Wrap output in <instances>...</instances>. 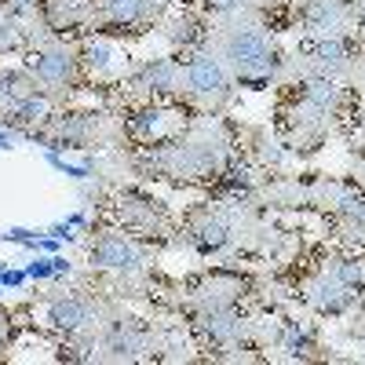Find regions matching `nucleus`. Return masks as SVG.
Listing matches in <instances>:
<instances>
[{
	"label": "nucleus",
	"instance_id": "16",
	"mask_svg": "<svg viewBox=\"0 0 365 365\" xmlns=\"http://www.w3.org/2000/svg\"><path fill=\"white\" fill-rule=\"evenodd\" d=\"M154 0H96V15L91 26H106V29H135L158 19Z\"/></svg>",
	"mask_w": 365,
	"mask_h": 365
},
{
	"label": "nucleus",
	"instance_id": "6",
	"mask_svg": "<svg viewBox=\"0 0 365 365\" xmlns=\"http://www.w3.org/2000/svg\"><path fill=\"white\" fill-rule=\"evenodd\" d=\"M77 66H81V55L70 44L55 41V37L41 41L26 58V73L34 77L37 88L44 91V96H51V99L77 84Z\"/></svg>",
	"mask_w": 365,
	"mask_h": 365
},
{
	"label": "nucleus",
	"instance_id": "20",
	"mask_svg": "<svg viewBox=\"0 0 365 365\" xmlns=\"http://www.w3.org/2000/svg\"><path fill=\"white\" fill-rule=\"evenodd\" d=\"M205 15L220 19V22H249L256 19L259 0H205Z\"/></svg>",
	"mask_w": 365,
	"mask_h": 365
},
{
	"label": "nucleus",
	"instance_id": "18",
	"mask_svg": "<svg viewBox=\"0 0 365 365\" xmlns=\"http://www.w3.org/2000/svg\"><path fill=\"white\" fill-rule=\"evenodd\" d=\"M37 81L26 70H0V120H8L26 99L37 96Z\"/></svg>",
	"mask_w": 365,
	"mask_h": 365
},
{
	"label": "nucleus",
	"instance_id": "11",
	"mask_svg": "<svg viewBox=\"0 0 365 365\" xmlns=\"http://www.w3.org/2000/svg\"><path fill=\"white\" fill-rule=\"evenodd\" d=\"M117 220L125 223V230H135V234H168L172 227V212L146 197L139 190H120L117 194Z\"/></svg>",
	"mask_w": 365,
	"mask_h": 365
},
{
	"label": "nucleus",
	"instance_id": "24",
	"mask_svg": "<svg viewBox=\"0 0 365 365\" xmlns=\"http://www.w3.org/2000/svg\"><path fill=\"white\" fill-rule=\"evenodd\" d=\"M351 81L365 91V58H354V66H351Z\"/></svg>",
	"mask_w": 365,
	"mask_h": 365
},
{
	"label": "nucleus",
	"instance_id": "10",
	"mask_svg": "<svg viewBox=\"0 0 365 365\" xmlns=\"http://www.w3.org/2000/svg\"><path fill=\"white\" fill-rule=\"evenodd\" d=\"M150 252L139 245L135 237L117 234V230H103L91 237L88 245V263L96 270H113V274H143L146 270Z\"/></svg>",
	"mask_w": 365,
	"mask_h": 365
},
{
	"label": "nucleus",
	"instance_id": "26",
	"mask_svg": "<svg viewBox=\"0 0 365 365\" xmlns=\"http://www.w3.org/2000/svg\"><path fill=\"white\" fill-rule=\"evenodd\" d=\"M354 175H358V179H361V182H365V161H361V165H358V172H354Z\"/></svg>",
	"mask_w": 365,
	"mask_h": 365
},
{
	"label": "nucleus",
	"instance_id": "5",
	"mask_svg": "<svg viewBox=\"0 0 365 365\" xmlns=\"http://www.w3.org/2000/svg\"><path fill=\"white\" fill-rule=\"evenodd\" d=\"M110 314L113 307H106V303H99L96 296H84V292H58L48 299V325L66 332V336H81V340H96V332H103Z\"/></svg>",
	"mask_w": 365,
	"mask_h": 365
},
{
	"label": "nucleus",
	"instance_id": "17",
	"mask_svg": "<svg viewBox=\"0 0 365 365\" xmlns=\"http://www.w3.org/2000/svg\"><path fill=\"white\" fill-rule=\"evenodd\" d=\"M351 296L354 292L347 285H340L329 270L314 274V278H307V285H303V299H307V307H314L318 314H340L351 303Z\"/></svg>",
	"mask_w": 365,
	"mask_h": 365
},
{
	"label": "nucleus",
	"instance_id": "8",
	"mask_svg": "<svg viewBox=\"0 0 365 365\" xmlns=\"http://www.w3.org/2000/svg\"><path fill=\"white\" fill-rule=\"evenodd\" d=\"M351 66H354V55L347 48L344 37H314L311 48H303L296 55L292 70L307 81V77H325V81H344L351 77Z\"/></svg>",
	"mask_w": 365,
	"mask_h": 365
},
{
	"label": "nucleus",
	"instance_id": "9",
	"mask_svg": "<svg viewBox=\"0 0 365 365\" xmlns=\"http://www.w3.org/2000/svg\"><path fill=\"white\" fill-rule=\"evenodd\" d=\"M182 237H187L197 252L212 256V252H223L237 237V223L220 205H197V208H190L187 223H182Z\"/></svg>",
	"mask_w": 365,
	"mask_h": 365
},
{
	"label": "nucleus",
	"instance_id": "25",
	"mask_svg": "<svg viewBox=\"0 0 365 365\" xmlns=\"http://www.w3.org/2000/svg\"><path fill=\"white\" fill-rule=\"evenodd\" d=\"M8 329H11V325H8V318L0 314V351H4V344H8Z\"/></svg>",
	"mask_w": 365,
	"mask_h": 365
},
{
	"label": "nucleus",
	"instance_id": "23",
	"mask_svg": "<svg viewBox=\"0 0 365 365\" xmlns=\"http://www.w3.org/2000/svg\"><path fill=\"white\" fill-rule=\"evenodd\" d=\"M81 55H84L81 63H88V66H96V70H106V66H110V55H113V51H110V48H106V44L99 41V44H88V48H84Z\"/></svg>",
	"mask_w": 365,
	"mask_h": 365
},
{
	"label": "nucleus",
	"instance_id": "4",
	"mask_svg": "<svg viewBox=\"0 0 365 365\" xmlns=\"http://www.w3.org/2000/svg\"><path fill=\"white\" fill-rule=\"evenodd\" d=\"M37 132L63 146H81V150L84 146H117L125 139V125H117L110 113H88V110L51 113Z\"/></svg>",
	"mask_w": 365,
	"mask_h": 365
},
{
	"label": "nucleus",
	"instance_id": "2",
	"mask_svg": "<svg viewBox=\"0 0 365 365\" xmlns=\"http://www.w3.org/2000/svg\"><path fill=\"white\" fill-rule=\"evenodd\" d=\"M212 55L230 70L234 81H259L282 70V55L256 19L220 22L216 34H212Z\"/></svg>",
	"mask_w": 365,
	"mask_h": 365
},
{
	"label": "nucleus",
	"instance_id": "3",
	"mask_svg": "<svg viewBox=\"0 0 365 365\" xmlns=\"http://www.w3.org/2000/svg\"><path fill=\"white\" fill-rule=\"evenodd\" d=\"M179 91L194 106H201L205 113H216L234 96V77H230V70L212 51H190L187 58H182Z\"/></svg>",
	"mask_w": 365,
	"mask_h": 365
},
{
	"label": "nucleus",
	"instance_id": "19",
	"mask_svg": "<svg viewBox=\"0 0 365 365\" xmlns=\"http://www.w3.org/2000/svg\"><path fill=\"white\" fill-rule=\"evenodd\" d=\"M48 26L51 29H73V26H91L96 15V0H48Z\"/></svg>",
	"mask_w": 365,
	"mask_h": 365
},
{
	"label": "nucleus",
	"instance_id": "13",
	"mask_svg": "<svg viewBox=\"0 0 365 365\" xmlns=\"http://www.w3.org/2000/svg\"><path fill=\"white\" fill-rule=\"evenodd\" d=\"M241 296H245V278H237L230 270H216L197 285H190L187 303L194 311H216V307H237Z\"/></svg>",
	"mask_w": 365,
	"mask_h": 365
},
{
	"label": "nucleus",
	"instance_id": "21",
	"mask_svg": "<svg viewBox=\"0 0 365 365\" xmlns=\"http://www.w3.org/2000/svg\"><path fill=\"white\" fill-rule=\"evenodd\" d=\"M329 274L336 278L340 285H347L351 292H361L365 289V259L358 256H340V259H332Z\"/></svg>",
	"mask_w": 365,
	"mask_h": 365
},
{
	"label": "nucleus",
	"instance_id": "7",
	"mask_svg": "<svg viewBox=\"0 0 365 365\" xmlns=\"http://www.w3.org/2000/svg\"><path fill=\"white\" fill-rule=\"evenodd\" d=\"M154 347H158L154 332H150L139 318H125L117 311L110 314V322L99 332V351H103L99 358H106V361H139Z\"/></svg>",
	"mask_w": 365,
	"mask_h": 365
},
{
	"label": "nucleus",
	"instance_id": "1",
	"mask_svg": "<svg viewBox=\"0 0 365 365\" xmlns=\"http://www.w3.org/2000/svg\"><path fill=\"white\" fill-rule=\"evenodd\" d=\"M139 172H154L161 179L172 182H205V179H216L227 168V135L220 132V125L212 120V113L205 120L168 143L150 146V154H143L135 161Z\"/></svg>",
	"mask_w": 365,
	"mask_h": 365
},
{
	"label": "nucleus",
	"instance_id": "12",
	"mask_svg": "<svg viewBox=\"0 0 365 365\" xmlns=\"http://www.w3.org/2000/svg\"><path fill=\"white\" fill-rule=\"evenodd\" d=\"M299 22L311 37H347V29L358 22V4H351V0H307Z\"/></svg>",
	"mask_w": 365,
	"mask_h": 365
},
{
	"label": "nucleus",
	"instance_id": "27",
	"mask_svg": "<svg viewBox=\"0 0 365 365\" xmlns=\"http://www.w3.org/2000/svg\"><path fill=\"white\" fill-rule=\"evenodd\" d=\"M154 4H158V8H168V4H172V0H154Z\"/></svg>",
	"mask_w": 365,
	"mask_h": 365
},
{
	"label": "nucleus",
	"instance_id": "14",
	"mask_svg": "<svg viewBox=\"0 0 365 365\" xmlns=\"http://www.w3.org/2000/svg\"><path fill=\"white\" fill-rule=\"evenodd\" d=\"M194 329L212 347H237L241 340L249 336L252 325H249V318L241 314L237 307H216V311H197Z\"/></svg>",
	"mask_w": 365,
	"mask_h": 365
},
{
	"label": "nucleus",
	"instance_id": "15",
	"mask_svg": "<svg viewBox=\"0 0 365 365\" xmlns=\"http://www.w3.org/2000/svg\"><path fill=\"white\" fill-rule=\"evenodd\" d=\"M179 77H182L179 58H146V63L132 73L128 88H132V96H139V99L172 96V91H179Z\"/></svg>",
	"mask_w": 365,
	"mask_h": 365
},
{
	"label": "nucleus",
	"instance_id": "28",
	"mask_svg": "<svg viewBox=\"0 0 365 365\" xmlns=\"http://www.w3.org/2000/svg\"><path fill=\"white\" fill-rule=\"evenodd\" d=\"M358 143H361V146H365V128H361V132H358Z\"/></svg>",
	"mask_w": 365,
	"mask_h": 365
},
{
	"label": "nucleus",
	"instance_id": "22",
	"mask_svg": "<svg viewBox=\"0 0 365 365\" xmlns=\"http://www.w3.org/2000/svg\"><path fill=\"white\" fill-rule=\"evenodd\" d=\"M197 37H205V29H201V19H194V15H182L168 26V41L175 48H190Z\"/></svg>",
	"mask_w": 365,
	"mask_h": 365
}]
</instances>
